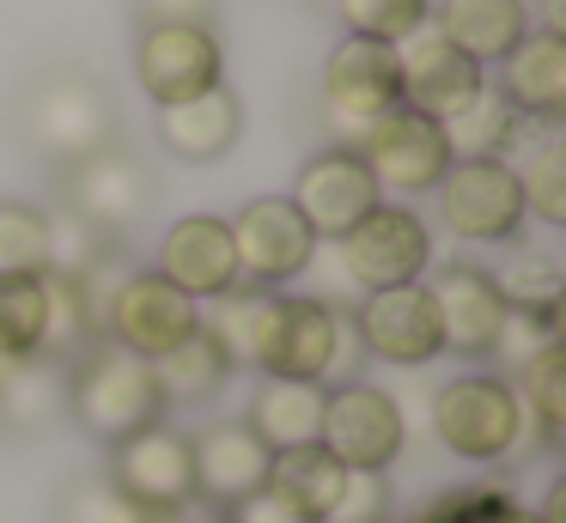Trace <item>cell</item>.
<instances>
[{
    "mask_svg": "<svg viewBox=\"0 0 566 523\" xmlns=\"http://www.w3.org/2000/svg\"><path fill=\"white\" fill-rule=\"evenodd\" d=\"M359 335L347 304L311 299V292H274L269 304V335H262L256 372L262 377H293V384H347L359 377Z\"/></svg>",
    "mask_w": 566,
    "mask_h": 523,
    "instance_id": "obj_1",
    "label": "cell"
},
{
    "mask_svg": "<svg viewBox=\"0 0 566 523\" xmlns=\"http://www.w3.org/2000/svg\"><path fill=\"white\" fill-rule=\"evenodd\" d=\"M432 438L463 462H512L536 444L512 377L481 372V365L444 377V384L432 389Z\"/></svg>",
    "mask_w": 566,
    "mask_h": 523,
    "instance_id": "obj_2",
    "label": "cell"
},
{
    "mask_svg": "<svg viewBox=\"0 0 566 523\" xmlns=\"http://www.w3.org/2000/svg\"><path fill=\"white\" fill-rule=\"evenodd\" d=\"M62 408L92 438H104V444H116L128 432H147V426L165 420V396L153 384V365L123 353V347H111V341H92L80 359L62 365Z\"/></svg>",
    "mask_w": 566,
    "mask_h": 523,
    "instance_id": "obj_3",
    "label": "cell"
},
{
    "mask_svg": "<svg viewBox=\"0 0 566 523\" xmlns=\"http://www.w3.org/2000/svg\"><path fill=\"white\" fill-rule=\"evenodd\" d=\"M19 128H25L31 153H43L50 165H80L98 146L116 140V104L104 92L98 73L86 67H50L25 85L19 104Z\"/></svg>",
    "mask_w": 566,
    "mask_h": 523,
    "instance_id": "obj_4",
    "label": "cell"
},
{
    "mask_svg": "<svg viewBox=\"0 0 566 523\" xmlns=\"http://www.w3.org/2000/svg\"><path fill=\"white\" fill-rule=\"evenodd\" d=\"M335 280H342L347 299H366V292H390V286H415L432 268V226L415 213L408 201H378L359 219L347 238L329 243ZM347 304V311H354Z\"/></svg>",
    "mask_w": 566,
    "mask_h": 523,
    "instance_id": "obj_5",
    "label": "cell"
},
{
    "mask_svg": "<svg viewBox=\"0 0 566 523\" xmlns=\"http://www.w3.org/2000/svg\"><path fill=\"white\" fill-rule=\"evenodd\" d=\"M432 213L457 243H524V189L505 158H451L432 189Z\"/></svg>",
    "mask_w": 566,
    "mask_h": 523,
    "instance_id": "obj_6",
    "label": "cell"
},
{
    "mask_svg": "<svg viewBox=\"0 0 566 523\" xmlns=\"http://www.w3.org/2000/svg\"><path fill=\"white\" fill-rule=\"evenodd\" d=\"M317 444L329 450L342 469L359 474H384L408 444V420H402V401L390 396L384 384L371 377H347V384L323 389V432Z\"/></svg>",
    "mask_w": 566,
    "mask_h": 523,
    "instance_id": "obj_7",
    "label": "cell"
},
{
    "mask_svg": "<svg viewBox=\"0 0 566 523\" xmlns=\"http://www.w3.org/2000/svg\"><path fill=\"white\" fill-rule=\"evenodd\" d=\"M135 80L153 109L226 85V43L208 19H153L135 36Z\"/></svg>",
    "mask_w": 566,
    "mask_h": 523,
    "instance_id": "obj_8",
    "label": "cell"
},
{
    "mask_svg": "<svg viewBox=\"0 0 566 523\" xmlns=\"http://www.w3.org/2000/svg\"><path fill=\"white\" fill-rule=\"evenodd\" d=\"M226 231H232V255H238V280L244 286H262V292H281L293 286L298 274H311V262H317V231L298 219V207L286 201V195H256V201H244L232 219H226Z\"/></svg>",
    "mask_w": 566,
    "mask_h": 523,
    "instance_id": "obj_9",
    "label": "cell"
},
{
    "mask_svg": "<svg viewBox=\"0 0 566 523\" xmlns=\"http://www.w3.org/2000/svg\"><path fill=\"white\" fill-rule=\"evenodd\" d=\"M196 328H201V304L189 292H177L165 274H153V268H128L116 280L111 304H104V341L135 353V359H147V365L165 359Z\"/></svg>",
    "mask_w": 566,
    "mask_h": 523,
    "instance_id": "obj_10",
    "label": "cell"
},
{
    "mask_svg": "<svg viewBox=\"0 0 566 523\" xmlns=\"http://www.w3.org/2000/svg\"><path fill=\"white\" fill-rule=\"evenodd\" d=\"M354 153L366 158L378 195H432L439 177L451 170L444 122L420 116V109H402V104H396L390 116H378L371 128H359Z\"/></svg>",
    "mask_w": 566,
    "mask_h": 523,
    "instance_id": "obj_11",
    "label": "cell"
},
{
    "mask_svg": "<svg viewBox=\"0 0 566 523\" xmlns=\"http://www.w3.org/2000/svg\"><path fill=\"white\" fill-rule=\"evenodd\" d=\"M402 104V67H396L390 43H366V36H342L323 61V109H329L335 146H354L359 128H371L378 116Z\"/></svg>",
    "mask_w": 566,
    "mask_h": 523,
    "instance_id": "obj_12",
    "label": "cell"
},
{
    "mask_svg": "<svg viewBox=\"0 0 566 523\" xmlns=\"http://www.w3.org/2000/svg\"><path fill=\"white\" fill-rule=\"evenodd\" d=\"M62 195H67V213L74 219H86L104 238H123V231H135L153 213V170L128 146L111 140L92 158L62 170Z\"/></svg>",
    "mask_w": 566,
    "mask_h": 523,
    "instance_id": "obj_13",
    "label": "cell"
},
{
    "mask_svg": "<svg viewBox=\"0 0 566 523\" xmlns=\"http://www.w3.org/2000/svg\"><path fill=\"white\" fill-rule=\"evenodd\" d=\"M354 335H359V353L378 365H396V372H420L444 353V335H439V311H432V292L427 280L415 286H390V292H366L354 304Z\"/></svg>",
    "mask_w": 566,
    "mask_h": 523,
    "instance_id": "obj_14",
    "label": "cell"
},
{
    "mask_svg": "<svg viewBox=\"0 0 566 523\" xmlns=\"http://www.w3.org/2000/svg\"><path fill=\"white\" fill-rule=\"evenodd\" d=\"M286 201H293L298 219L317 231V243H335V238H347V231H354L359 219L384 201V195H378V182H371L366 158H359L354 146H335L329 140L323 153H311L305 165H298L293 195H286Z\"/></svg>",
    "mask_w": 566,
    "mask_h": 523,
    "instance_id": "obj_15",
    "label": "cell"
},
{
    "mask_svg": "<svg viewBox=\"0 0 566 523\" xmlns=\"http://www.w3.org/2000/svg\"><path fill=\"white\" fill-rule=\"evenodd\" d=\"M104 481L123 499L159 511H189L196 505V462H189V432L177 426H147V432H128L111 444V474Z\"/></svg>",
    "mask_w": 566,
    "mask_h": 523,
    "instance_id": "obj_16",
    "label": "cell"
},
{
    "mask_svg": "<svg viewBox=\"0 0 566 523\" xmlns=\"http://www.w3.org/2000/svg\"><path fill=\"white\" fill-rule=\"evenodd\" d=\"M427 292H432V311H439L444 353H457V359H493L500 328H505V299L493 286V268L457 255V262H439Z\"/></svg>",
    "mask_w": 566,
    "mask_h": 523,
    "instance_id": "obj_17",
    "label": "cell"
},
{
    "mask_svg": "<svg viewBox=\"0 0 566 523\" xmlns=\"http://www.w3.org/2000/svg\"><path fill=\"white\" fill-rule=\"evenodd\" d=\"M189 462H196V499L213 511H238L269 487L274 450L250 432L244 420H208L189 432Z\"/></svg>",
    "mask_w": 566,
    "mask_h": 523,
    "instance_id": "obj_18",
    "label": "cell"
},
{
    "mask_svg": "<svg viewBox=\"0 0 566 523\" xmlns=\"http://www.w3.org/2000/svg\"><path fill=\"white\" fill-rule=\"evenodd\" d=\"M396 67H402V109H420V116H432V122H451L457 109L488 85V67H475L463 49L444 43V36L432 31V19L420 24L415 36L396 43Z\"/></svg>",
    "mask_w": 566,
    "mask_h": 523,
    "instance_id": "obj_19",
    "label": "cell"
},
{
    "mask_svg": "<svg viewBox=\"0 0 566 523\" xmlns=\"http://www.w3.org/2000/svg\"><path fill=\"white\" fill-rule=\"evenodd\" d=\"M153 274H165L177 292H189L196 304L220 299L238 286V255H232V231L220 213H184L177 226H165Z\"/></svg>",
    "mask_w": 566,
    "mask_h": 523,
    "instance_id": "obj_20",
    "label": "cell"
},
{
    "mask_svg": "<svg viewBox=\"0 0 566 523\" xmlns=\"http://www.w3.org/2000/svg\"><path fill=\"white\" fill-rule=\"evenodd\" d=\"M244 134V104H238L232 85H213L201 97H184V104L159 109V146L184 165H213L226 158Z\"/></svg>",
    "mask_w": 566,
    "mask_h": 523,
    "instance_id": "obj_21",
    "label": "cell"
},
{
    "mask_svg": "<svg viewBox=\"0 0 566 523\" xmlns=\"http://www.w3.org/2000/svg\"><path fill=\"white\" fill-rule=\"evenodd\" d=\"M432 31L451 49H463L475 67H500L530 36V0H439Z\"/></svg>",
    "mask_w": 566,
    "mask_h": 523,
    "instance_id": "obj_22",
    "label": "cell"
},
{
    "mask_svg": "<svg viewBox=\"0 0 566 523\" xmlns=\"http://www.w3.org/2000/svg\"><path fill=\"white\" fill-rule=\"evenodd\" d=\"M500 92L512 97L530 122H560L566 116V36L530 31L524 43L500 61Z\"/></svg>",
    "mask_w": 566,
    "mask_h": 523,
    "instance_id": "obj_23",
    "label": "cell"
},
{
    "mask_svg": "<svg viewBox=\"0 0 566 523\" xmlns=\"http://www.w3.org/2000/svg\"><path fill=\"white\" fill-rule=\"evenodd\" d=\"M524 189V213L542 226H566V134L560 122H524L517 146L505 153Z\"/></svg>",
    "mask_w": 566,
    "mask_h": 523,
    "instance_id": "obj_24",
    "label": "cell"
},
{
    "mask_svg": "<svg viewBox=\"0 0 566 523\" xmlns=\"http://www.w3.org/2000/svg\"><path fill=\"white\" fill-rule=\"evenodd\" d=\"M244 426L262 444L281 457V450L317 444L323 432V384H293V377H262L256 401H250Z\"/></svg>",
    "mask_w": 566,
    "mask_h": 523,
    "instance_id": "obj_25",
    "label": "cell"
},
{
    "mask_svg": "<svg viewBox=\"0 0 566 523\" xmlns=\"http://www.w3.org/2000/svg\"><path fill=\"white\" fill-rule=\"evenodd\" d=\"M342 481H347V469L329 457V450L298 444V450H281V457L269 462V487H262V493L281 499L286 511H298V517L323 523L335 511V499H342Z\"/></svg>",
    "mask_w": 566,
    "mask_h": 523,
    "instance_id": "obj_26",
    "label": "cell"
},
{
    "mask_svg": "<svg viewBox=\"0 0 566 523\" xmlns=\"http://www.w3.org/2000/svg\"><path fill=\"white\" fill-rule=\"evenodd\" d=\"M524 109L500 92V80H488L451 122H444V140H451V158H505L524 134Z\"/></svg>",
    "mask_w": 566,
    "mask_h": 523,
    "instance_id": "obj_27",
    "label": "cell"
},
{
    "mask_svg": "<svg viewBox=\"0 0 566 523\" xmlns=\"http://www.w3.org/2000/svg\"><path fill=\"white\" fill-rule=\"evenodd\" d=\"M226 377H232V359L220 353V341L208 335V328H196L189 341H177L165 359H153V384H159L165 408H196V401H213L226 389Z\"/></svg>",
    "mask_w": 566,
    "mask_h": 523,
    "instance_id": "obj_28",
    "label": "cell"
},
{
    "mask_svg": "<svg viewBox=\"0 0 566 523\" xmlns=\"http://www.w3.org/2000/svg\"><path fill=\"white\" fill-rule=\"evenodd\" d=\"M493 286H500L505 311H530V316H560L566 304V274L554 250H530L517 243L500 268H493Z\"/></svg>",
    "mask_w": 566,
    "mask_h": 523,
    "instance_id": "obj_29",
    "label": "cell"
},
{
    "mask_svg": "<svg viewBox=\"0 0 566 523\" xmlns=\"http://www.w3.org/2000/svg\"><path fill=\"white\" fill-rule=\"evenodd\" d=\"M512 389L530 414V438H536V444H560L566 438V353H560V341L517 365Z\"/></svg>",
    "mask_w": 566,
    "mask_h": 523,
    "instance_id": "obj_30",
    "label": "cell"
},
{
    "mask_svg": "<svg viewBox=\"0 0 566 523\" xmlns=\"http://www.w3.org/2000/svg\"><path fill=\"white\" fill-rule=\"evenodd\" d=\"M43 335H50V292L43 274L0 280V359H43Z\"/></svg>",
    "mask_w": 566,
    "mask_h": 523,
    "instance_id": "obj_31",
    "label": "cell"
},
{
    "mask_svg": "<svg viewBox=\"0 0 566 523\" xmlns=\"http://www.w3.org/2000/svg\"><path fill=\"white\" fill-rule=\"evenodd\" d=\"M50 274V213L31 201H0V280Z\"/></svg>",
    "mask_w": 566,
    "mask_h": 523,
    "instance_id": "obj_32",
    "label": "cell"
},
{
    "mask_svg": "<svg viewBox=\"0 0 566 523\" xmlns=\"http://www.w3.org/2000/svg\"><path fill=\"white\" fill-rule=\"evenodd\" d=\"M347 36H366V43H402L420 24L432 19V0H335Z\"/></svg>",
    "mask_w": 566,
    "mask_h": 523,
    "instance_id": "obj_33",
    "label": "cell"
},
{
    "mask_svg": "<svg viewBox=\"0 0 566 523\" xmlns=\"http://www.w3.org/2000/svg\"><path fill=\"white\" fill-rule=\"evenodd\" d=\"M62 517L67 523H184V511H159V505H140V499H123L111 481H74Z\"/></svg>",
    "mask_w": 566,
    "mask_h": 523,
    "instance_id": "obj_34",
    "label": "cell"
},
{
    "mask_svg": "<svg viewBox=\"0 0 566 523\" xmlns=\"http://www.w3.org/2000/svg\"><path fill=\"white\" fill-rule=\"evenodd\" d=\"M104 255H116V238L92 231L86 219H74L67 207H62V213H50V274L80 280V274H92Z\"/></svg>",
    "mask_w": 566,
    "mask_h": 523,
    "instance_id": "obj_35",
    "label": "cell"
},
{
    "mask_svg": "<svg viewBox=\"0 0 566 523\" xmlns=\"http://www.w3.org/2000/svg\"><path fill=\"white\" fill-rule=\"evenodd\" d=\"M512 505H517V493L505 481H475V487H444V493L427 505V517L432 523H493Z\"/></svg>",
    "mask_w": 566,
    "mask_h": 523,
    "instance_id": "obj_36",
    "label": "cell"
},
{
    "mask_svg": "<svg viewBox=\"0 0 566 523\" xmlns=\"http://www.w3.org/2000/svg\"><path fill=\"white\" fill-rule=\"evenodd\" d=\"M560 341V316H530V311H505V328H500V347H493V359L500 365H524V359H536L542 347H554ZM505 372V377H512Z\"/></svg>",
    "mask_w": 566,
    "mask_h": 523,
    "instance_id": "obj_37",
    "label": "cell"
},
{
    "mask_svg": "<svg viewBox=\"0 0 566 523\" xmlns=\"http://www.w3.org/2000/svg\"><path fill=\"white\" fill-rule=\"evenodd\" d=\"M323 523H390V481H384V474L347 469L342 499H335V511Z\"/></svg>",
    "mask_w": 566,
    "mask_h": 523,
    "instance_id": "obj_38",
    "label": "cell"
},
{
    "mask_svg": "<svg viewBox=\"0 0 566 523\" xmlns=\"http://www.w3.org/2000/svg\"><path fill=\"white\" fill-rule=\"evenodd\" d=\"M232 523H311V517H298V511L281 505V499L256 493V499H244V505L232 511Z\"/></svg>",
    "mask_w": 566,
    "mask_h": 523,
    "instance_id": "obj_39",
    "label": "cell"
},
{
    "mask_svg": "<svg viewBox=\"0 0 566 523\" xmlns=\"http://www.w3.org/2000/svg\"><path fill=\"white\" fill-rule=\"evenodd\" d=\"M135 7L147 12V24H153V19H208L213 0H135Z\"/></svg>",
    "mask_w": 566,
    "mask_h": 523,
    "instance_id": "obj_40",
    "label": "cell"
},
{
    "mask_svg": "<svg viewBox=\"0 0 566 523\" xmlns=\"http://www.w3.org/2000/svg\"><path fill=\"white\" fill-rule=\"evenodd\" d=\"M536 517H542V523H566V481L548 487V505H542Z\"/></svg>",
    "mask_w": 566,
    "mask_h": 523,
    "instance_id": "obj_41",
    "label": "cell"
},
{
    "mask_svg": "<svg viewBox=\"0 0 566 523\" xmlns=\"http://www.w3.org/2000/svg\"><path fill=\"white\" fill-rule=\"evenodd\" d=\"M184 523H232V511H213V505H189Z\"/></svg>",
    "mask_w": 566,
    "mask_h": 523,
    "instance_id": "obj_42",
    "label": "cell"
},
{
    "mask_svg": "<svg viewBox=\"0 0 566 523\" xmlns=\"http://www.w3.org/2000/svg\"><path fill=\"white\" fill-rule=\"evenodd\" d=\"M493 523H542V517H536V511H530V505H512V511H500V517H493Z\"/></svg>",
    "mask_w": 566,
    "mask_h": 523,
    "instance_id": "obj_43",
    "label": "cell"
},
{
    "mask_svg": "<svg viewBox=\"0 0 566 523\" xmlns=\"http://www.w3.org/2000/svg\"><path fill=\"white\" fill-rule=\"evenodd\" d=\"M13 377H19V359H0V401H7V389H13Z\"/></svg>",
    "mask_w": 566,
    "mask_h": 523,
    "instance_id": "obj_44",
    "label": "cell"
},
{
    "mask_svg": "<svg viewBox=\"0 0 566 523\" xmlns=\"http://www.w3.org/2000/svg\"><path fill=\"white\" fill-rule=\"evenodd\" d=\"M402 523H432V517H427V511H415V517H402Z\"/></svg>",
    "mask_w": 566,
    "mask_h": 523,
    "instance_id": "obj_45",
    "label": "cell"
}]
</instances>
